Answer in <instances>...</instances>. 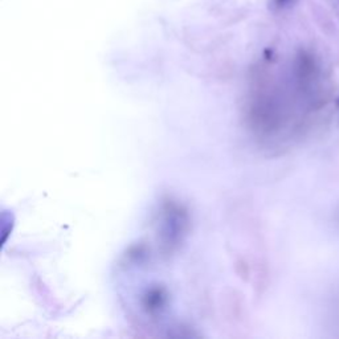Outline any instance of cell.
Wrapping results in <instances>:
<instances>
[{"label": "cell", "instance_id": "cell-1", "mask_svg": "<svg viewBox=\"0 0 339 339\" xmlns=\"http://www.w3.org/2000/svg\"><path fill=\"white\" fill-rule=\"evenodd\" d=\"M289 0H277V3L278 4H285V3H288Z\"/></svg>", "mask_w": 339, "mask_h": 339}, {"label": "cell", "instance_id": "cell-2", "mask_svg": "<svg viewBox=\"0 0 339 339\" xmlns=\"http://www.w3.org/2000/svg\"><path fill=\"white\" fill-rule=\"evenodd\" d=\"M338 106H339V100H338Z\"/></svg>", "mask_w": 339, "mask_h": 339}]
</instances>
